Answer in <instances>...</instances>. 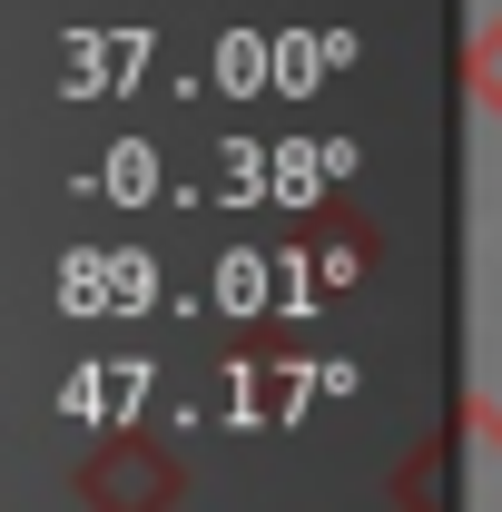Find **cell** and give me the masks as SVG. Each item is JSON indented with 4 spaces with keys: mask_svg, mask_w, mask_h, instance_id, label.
<instances>
[]
</instances>
